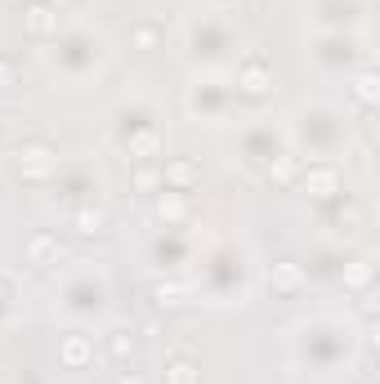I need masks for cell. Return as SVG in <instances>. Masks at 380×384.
Here are the masks:
<instances>
[{
    "label": "cell",
    "mask_w": 380,
    "mask_h": 384,
    "mask_svg": "<svg viewBox=\"0 0 380 384\" xmlns=\"http://www.w3.org/2000/svg\"><path fill=\"white\" fill-rule=\"evenodd\" d=\"M112 58V45L98 27L90 23H76L72 31H63V36L54 41V49H49V68H54V76L72 81V85H81V81H90L108 68Z\"/></svg>",
    "instance_id": "cell-1"
},
{
    "label": "cell",
    "mask_w": 380,
    "mask_h": 384,
    "mask_svg": "<svg viewBox=\"0 0 380 384\" xmlns=\"http://www.w3.org/2000/svg\"><path fill=\"white\" fill-rule=\"evenodd\" d=\"M170 371H175V375H170L175 384H197V375H192V366H188V362H175Z\"/></svg>",
    "instance_id": "cell-5"
},
{
    "label": "cell",
    "mask_w": 380,
    "mask_h": 384,
    "mask_svg": "<svg viewBox=\"0 0 380 384\" xmlns=\"http://www.w3.org/2000/svg\"><path fill=\"white\" fill-rule=\"evenodd\" d=\"M63 358H68V362H86V340L72 336L68 344H63Z\"/></svg>",
    "instance_id": "cell-4"
},
{
    "label": "cell",
    "mask_w": 380,
    "mask_h": 384,
    "mask_svg": "<svg viewBox=\"0 0 380 384\" xmlns=\"http://www.w3.org/2000/svg\"><path fill=\"white\" fill-rule=\"evenodd\" d=\"M54 27H58V19L45 5H31L27 9V31H31V36H45V31H54Z\"/></svg>",
    "instance_id": "cell-2"
},
{
    "label": "cell",
    "mask_w": 380,
    "mask_h": 384,
    "mask_svg": "<svg viewBox=\"0 0 380 384\" xmlns=\"http://www.w3.org/2000/svg\"><path fill=\"white\" fill-rule=\"evenodd\" d=\"M269 85H273V76H269V68H260V63H251V68L242 72V90L246 94H264Z\"/></svg>",
    "instance_id": "cell-3"
},
{
    "label": "cell",
    "mask_w": 380,
    "mask_h": 384,
    "mask_svg": "<svg viewBox=\"0 0 380 384\" xmlns=\"http://www.w3.org/2000/svg\"><path fill=\"white\" fill-rule=\"evenodd\" d=\"M121 384H139V380H121Z\"/></svg>",
    "instance_id": "cell-6"
}]
</instances>
